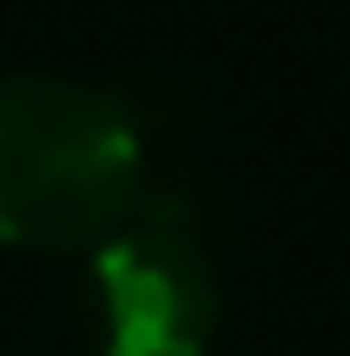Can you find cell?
Instances as JSON below:
<instances>
[{"label": "cell", "mask_w": 350, "mask_h": 356, "mask_svg": "<svg viewBox=\"0 0 350 356\" xmlns=\"http://www.w3.org/2000/svg\"><path fill=\"white\" fill-rule=\"evenodd\" d=\"M159 113L60 73H0V244L86 251L152 178Z\"/></svg>", "instance_id": "cell-1"}, {"label": "cell", "mask_w": 350, "mask_h": 356, "mask_svg": "<svg viewBox=\"0 0 350 356\" xmlns=\"http://www.w3.org/2000/svg\"><path fill=\"white\" fill-rule=\"evenodd\" d=\"M218 270L205 251L192 178H159L79 277V330L93 356H205L218 337Z\"/></svg>", "instance_id": "cell-2"}]
</instances>
